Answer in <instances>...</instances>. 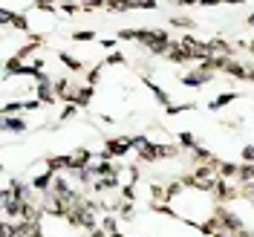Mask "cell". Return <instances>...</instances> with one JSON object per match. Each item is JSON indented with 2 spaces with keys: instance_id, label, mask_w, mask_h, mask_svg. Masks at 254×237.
Segmentation results:
<instances>
[{
  "instance_id": "cell-1",
  "label": "cell",
  "mask_w": 254,
  "mask_h": 237,
  "mask_svg": "<svg viewBox=\"0 0 254 237\" xmlns=\"http://www.w3.org/2000/svg\"><path fill=\"white\" fill-rule=\"evenodd\" d=\"M104 151H107L113 159L127 157V154H133V136H110V139L104 142Z\"/></svg>"
},
{
  "instance_id": "cell-2",
  "label": "cell",
  "mask_w": 254,
  "mask_h": 237,
  "mask_svg": "<svg viewBox=\"0 0 254 237\" xmlns=\"http://www.w3.org/2000/svg\"><path fill=\"white\" fill-rule=\"evenodd\" d=\"M243 162L254 165V145H246V148H243Z\"/></svg>"
},
{
  "instance_id": "cell-3",
  "label": "cell",
  "mask_w": 254,
  "mask_h": 237,
  "mask_svg": "<svg viewBox=\"0 0 254 237\" xmlns=\"http://www.w3.org/2000/svg\"><path fill=\"white\" fill-rule=\"evenodd\" d=\"M110 237H127V235H122V232H113V235Z\"/></svg>"
}]
</instances>
